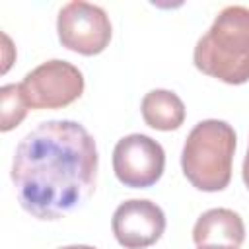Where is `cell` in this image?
<instances>
[{
    "label": "cell",
    "mask_w": 249,
    "mask_h": 249,
    "mask_svg": "<svg viewBox=\"0 0 249 249\" xmlns=\"http://www.w3.org/2000/svg\"><path fill=\"white\" fill-rule=\"evenodd\" d=\"M97 146L76 121H45L27 132L14 152L12 183L25 212L58 220L95 191Z\"/></svg>",
    "instance_id": "6da1fadb"
},
{
    "label": "cell",
    "mask_w": 249,
    "mask_h": 249,
    "mask_svg": "<svg viewBox=\"0 0 249 249\" xmlns=\"http://www.w3.org/2000/svg\"><path fill=\"white\" fill-rule=\"evenodd\" d=\"M195 66L220 82L239 86L249 80V8L226 6L196 41Z\"/></svg>",
    "instance_id": "7a4b0ae2"
},
{
    "label": "cell",
    "mask_w": 249,
    "mask_h": 249,
    "mask_svg": "<svg viewBox=\"0 0 249 249\" xmlns=\"http://www.w3.org/2000/svg\"><path fill=\"white\" fill-rule=\"evenodd\" d=\"M235 144V130L226 121L196 123L181 152V169L187 181L204 193L224 191L231 179Z\"/></svg>",
    "instance_id": "3957f363"
},
{
    "label": "cell",
    "mask_w": 249,
    "mask_h": 249,
    "mask_svg": "<svg viewBox=\"0 0 249 249\" xmlns=\"http://www.w3.org/2000/svg\"><path fill=\"white\" fill-rule=\"evenodd\" d=\"M31 109H62L84 93V74L68 60H47L25 74L19 84Z\"/></svg>",
    "instance_id": "277c9868"
},
{
    "label": "cell",
    "mask_w": 249,
    "mask_h": 249,
    "mask_svg": "<svg viewBox=\"0 0 249 249\" xmlns=\"http://www.w3.org/2000/svg\"><path fill=\"white\" fill-rule=\"evenodd\" d=\"M56 33L62 47L84 56L99 54L111 41V21L103 8L74 0L60 8L56 18Z\"/></svg>",
    "instance_id": "5b68a950"
},
{
    "label": "cell",
    "mask_w": 249,
    "mask_h": 249,
    "mask_svg": "<svg viewBox=\"0 0 249 249\" xmlns=\"http://www.w3.org/2000/svg\"><path fill=\"white\" fill-rule=\"evenodd\" d=\"M165 167V152L146 134L123 136L113 150V171L130 189H148L160 181Z\"/></svg>",
    "instance_id": "8992f818"
},
{
    "label": "cell",
    "mask_w": 249,
    "mask_h": 249,
    "mask_svg": "<svg viewBox=\"0 0 249 249\" xmlns=\"http://www.w3.org/2000/svg\"><path fill=\"white\" fill-rule=\"evenodd\" d=\"M111 230L124 249H146L165 231V214L152 200L130 198L121 202L113 212Z\"/></svg>",
    "instance_id": "52a82bcc"
},
{
    "label": "cell",
    "mask_w": 249,
    "mask_h": 249,
    "mask_svg": "<svg viewBox=\"0 0 249 249\" xmlns=\"http://www.w3.org/2000/svg\"><path fill=\"white\" fill-rule=\"evenodd\" d=\"M193 241L196 247L204 245H231L239 247L245 241V224L241 216L230 208H210L196 220L193 228Z\"/></svg>",
    "instance_id": "ba28073f"
},
{
    "label": "cell",
    "mask_w": 249,
    "mask_h": 249,
    "mask_svg": "<svg viewBox=\"0 0 249 249\" xmlns=\"http://www.w3.org/2000/svg\"><path fill=\"white\" fill-rule=\"evenodd\" d=\"M142 119L150 128L156 130H175L185 121V105L175 91L169 89H152L144 95Z\"/></svg>",
    "instance_id": "9c48e42d"
},
{
    "label": "cell",
    "mask_w": 249,
    "mask_h": 249,
    "mask_svg": "<svg viewBox=\"0 0 249 249\" xmlns=\"http://www.w3.org/2000/svg\"><path fill=\"white\" fill-rule=\"evenodd\" d=\"M27 103L23 99L19 84H6L0 88V130L8 132L21 124V121L27 115Z\"/></svg>",
    "instance_id": "30bf717a"
},
{
    "label": "cell",
    "mask_w": 249,
    "mask_h": 249,
    "mask_svg": "<svg viewBox=\"0 0 249 249\" xmlns=\"http://www.w3.org/2000/svg\"><path fill=\"white\" fill-rule=\"evenodd\" d=\"M241 175H243V183H245V187L249 189V148H247V154H245V160H243Z\"/></svg>",
    "instance_id": "8fae6325"
},
{
    "label": "cell",
    "mask_w": 249,
    "mask_h": 249,
    "mask_svg": "<svg viewBox=\"0 0 249 249\" xmlns=\"http://www.w3.org/2000/svg\"><path fill=\"white\" fill-rule=\"evenodd\" d=\"M2 39H4V49H6V58H4V68H2V72H6L8 68H10V58H8V51L12 49V43H10V37L4 33L2 35Z\"/></svg>",
    "instance_id": "7c38bea8"
},
{
    "label": "cell",
    "mask_w": 249,
    "mask_h": 249,
    "mask_svg": "<svg viewBox=\"0 0 249 249\" xmlns=\"http://www.w3.org/2000/svg\"><path fill=\"white\" fill-rule=\"evenodd\" d=\"M198 249H237V247H231V245H204V247H198Z\"/></svg>",
    "instance_id": "4fadbf2b"
},
{
    "label": "cell",
    "mask_w": 249,
    "mask_h": 249,
    "mask_svg": "<svg viewBox=\"0 0 249 249\" xmlns=\"http://www.w3.org/2000/svg\"><path fill=\"white\" fill-rule=\"evenodd\" d=\"M58 249H95L91 245H66V247H58Z\"/></svg>",
    "instance_id": "5bb4252c"
}]
</instances>
